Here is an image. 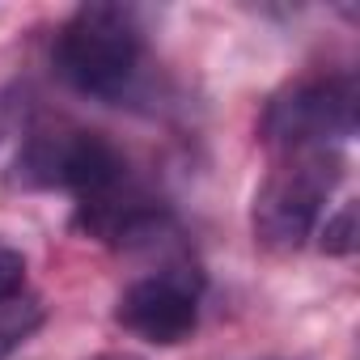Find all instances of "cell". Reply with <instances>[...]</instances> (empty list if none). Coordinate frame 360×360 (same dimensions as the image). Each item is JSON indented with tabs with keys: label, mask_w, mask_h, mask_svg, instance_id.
<instances>
[{
	"label": "cell",
	"mask_w": 360,
	"mask_h": 360,
	"mask_svg": "<svg viewBox=\"0 0 360 360\" xmlns=\"http://www.w3.org/2000/svg\"><path fill=\"white\" fill-rule=\"evenodd\" d=\"M140 68V26L119 5H81L56 39V72L85 98L115 102Z\"/></svg>",
	"instance_id": "1"
},
{
	"label": "cell",
	"mask_w": 360,
	"mask_h": 360,
	"mask_svg": "<svg viewBox=\"0 0 360 360\" xmlns=\"http://www.w3.org/2000/svg\"><path fill=\"white\" fill-rule=\"evenodd\" d=\"M339 174H343V161L335 148L288 153V161L267 174V183L255 195V208H250L255 242L271 255L301 250L305 238L318 229L322 204L330 200Z\"/></svg>",
	"instance_id": "2"
},
{
	"label": "cell",
	"mask_w": 360,
	"mask_h": 360,
	"mask_svg": "<svg viewBox=\"0 0 360 360\" xmlns=\"http://www.w3.org/2000/svg\"><path fill=\"white\" fill-rule=\"evenodd\" d=\"M356 131V85L352 77H314L280 89L259 123L263 144L288 153L330 148Z\"/></svg>",
	"instance_id": "3"
},
{
	"label": "cell",
	"mask_w": 360,
	"mask_h": 360,
	"mask_svg": "<svg viewBox=\"0 0 360 360\" xmlns=\"http://www.w3.org/2000/svg\"><path fill=\"white\" fill-rule=\"evenodd\" d=\"M26 178L39 187H64L81 204H98L127 187V161L123 153L98 131H51L34 136L22 157Z\"/></svg>",
	"instance_id": "4"
},
{
	"label": "cell",
	"mask_w": 360,
	"mask_h": 360,
	"mask_svg": "<svg viewBox=\"0 0 360 360\" xmlns=\"http://www.w3.org/2000/svg\"><path fill=\"white\" fill-rule=\"evenodd\" d=\"M115 322L157 347H174L191 339V330L200 326L195 280L183 271H157V276L136 280L131 288H123L115 305Z\"/></svg>",
	"instance_id": "5"
},
{
	"label": "cell",
	"mask_w": 360,
	"mask_h": 360,
	"mask_svg": "<svg viewBox=\"0 0 360 360\" xmlns=\"http://www.w3.org/2000/svg\"><path fill=\"white\" fill-rule=\"evenodd\" d=\"M47 309L34 292H13V297H0V360L13 356L39 326H43Z\"/></svg>",
	"instance_id": "6"
},
{
	"label": "cell",
	"mask_w": 360,
	"mask_h": 360,
	"mask_svg": "<svg viewBox=\"0 0 360 360\" xmlns=\"http://www.w3.org/2000/svg\"><path fill=\"white\" fill-rule=\"evenodd\" d=\"M322 250L335 255V259H343V255L356 250V208L352 204H343L335 217H326V225H322Z\"/></svg>",
	"instance_id": "7"
},
{
	"label": "cell",
	"mask_w": 360,
	"mask_h": 360,
	"mask_svg": "<svg viewBox=\"0 0 360 360\" xmlns=\"http://www.w3.org/2000/svg\"><path fill=\"white\" fill-rule=\"evenodd\" d=\"M26 288V259L0 242V297H13Z\"/></svg>",
	"instance_id": "8"
},
{
	"label": "cell",
	"mask_w": 360,
	"mask_h": 360,
	"mask_svg": "<svg viewBox=\"0 0 360 360\" xmlns=\"http://www.w3.org/2000/svg\"><path fill=\"white\" fill-rule=\"evenodd\" d=\"M94 360H140V356H131V352H102V356H94Z\"/></svg>",
	"instance_id": "9"
},
{
	"label": "cell",
	"mask_w": 360,
	"mask_h": 360,
	"mask_svg": "<svg viewBox=\"0 0 360 360\" xmlns=\"http://www.w3.org/2000/svg\"><path fill=\"white\" fill-rule=\"evenodd\" d=\"M5 131H9V106H5V98H0V140H5Z\"/></svg>",
	"instance_id": "10"
}]
</instances>
